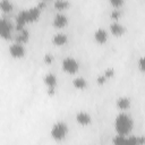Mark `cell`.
Masks as SVG:
<instances>
[{
  "instance_id": "1",
  "label": "cell",
  "mask_w": 145,
  "mask_h": 145,
  "mask_svg": "<svg viewBox=\"0 0 145 145\" xmlns=\"http://www.w3.org/2000/svg\"><path fill=\"white\" fill-rule=\"evenodd\" d=\"M40 14H41V8L37 5L29 9L20 10L16 16V28L17 29L23 28L27 23L36 20L40 17Z\"/></svg>"
},
{
  "instance_id": "2",
  "label": "cell",
  "mask_w": 145,
  "mask_h": 145,
  "mask_svg": "<svg viewBox=\"0 0 145 145\" xmlns=\"http://www.w3.org/2000/svg\"><path fill=\"white\" fill-rule=\"evenodd\" d=\"M133 126H134L133 118L128 113L120 112L117 114L114 119V128L118 135H123V136L129 135V133L133 129Z\"/></svg>"
},
{
  "instance_id": "3",
  "label": "cell",
  "mask_w": 145,
  "mask_h": 145,
  "mask_svg": "<svg viewBox=\"0 0 145 145\" xmlns=\"http://www.w3.org/2000/svg\"><path fill=\"white\" fill-rule=\"evenodd\" d=\"M113 145H144L145 137L144 136H123V135H116L112 138Z\"/></svg>"
},
{
  "instance_id": "4",
  "label": "cell",
  "mask_w": 145,
  "mask_h": 145,
  "mask_svg": "<svg viewBox=\"0 0 145 145\" xmlns=\"http://www.w3.org/2000/svg\"><path fill=\"white\" fill-rule=\"evenodd\" d=\"M67 133H68V126L63 121H57L56 123L52 125L51 130H50L51 137L54 140H61V139H63L66 137Z\"/></svg>"
},
{
  "instance_id": "5",
  "label": "cell",
  "mask_w": 145,
  "mask_h": 145,
  "mask_svg": "<svg viewBox=\"0 0 145 145\" xmlns=\"http://www.w3.org/2000/svg\"><path fill=\"white\" fill-rule=\"evenodd\" d=\"M12 29H14V24L11 23V20H9L6 17H2L0 19V35H1V37L5 40H9L11 37Z\"/></svg>"
},
{
  "instance_id": "6",
  "label": "cell",
  "mask_w": 145,
  "mask_h": 145,
  "mask_svg": "<svg viewBox=\"0 0 145 145\" xmlns=\"http://www.w3.org/2000/svg\"><path fill=\"white\" fill-rule=\"evenodd\" d=\"M61 67H62V69H63L67 74L72 75V74H76V72L78 71V69H79V63H78V61H77L75 58H72V57H67V58H65V59L62 60Z\"/></svg>"
},
{
  "instance_id": "7",
  "label": "cell",
  "mask_w": 145,
  "mask_h": 145,
  "mask_svg": "<svg viewBox=\"0 0 145 145\" xmlns=\"http://www.w3.org/2000/svg\"><path fill=\"white\" fill-rule=\"evenodd\" d=\"M44 80V84L46 85V88H48V94L49 95H53L54 92H56V88H57V76L52 72H49L44 76L43 78Z\"/></svg>"
},
{
  "instance_id": "8",
  "label": "cell",
  "mask_w": 145,
  "mask_h": 145,
  "mask_svg": "<svg viewBox=\"0 0 145 145\" xmlns=\"http://www.w3.org/2000/svg\"><path fill=\"white\" fill-rule=\"evenodd\" d=\"M9 53L12 58H23L25 56V46L24 44L22 43H12L10 46H9Z\"/></svg>"
},
{
  "instance_id": "9",
  "label": "cell",
  "mask_w": 145,
  "mask_h": 145,
  "mask_svg": "<svg viewBox=\"0 0 145 145\" xmlns=\"http://www.w3.org/2000/svg\"><path fill=\"white\" fill-rule=\"evenodd\" d=\"M68 23V17L63 14V12H57L53 17V20H52V25L57 28H62L67 25Z\"/></svg>"
},
{
  "instance_id": "10",
  "label": "cell",
  "mask_w": 145,
  "mask_h": 145,
  "mask_svg": "<svg viewBox=\"0 0 145 145\" xmlns=\"http://www.w3.org/2000/svg\"><path fill=\"white\" fill-rule=\"evenodd\" d=\"M94 40L99 43V44H103L106 42L108 40V31L105 28H102V27H99L95 32H94Z\"/></svg>"
},
{
  "instance_id": "11",
  "label": "cell",
  "mask_w": 145,
  "mask_h": 145,
  "mask_svg": "<svg viewBox=\"0 0 145 145\" xmlns=\"http://www.w3.org/2000/svg\"><path fill=\"white\" fill-rule=\"evenodd\" d=\"M17 31H18V33H17L16 36H15V41H16L17 43H22V44L26 43V42L28 41V36H29L28 29L25 28V27H23V28H19V29H17Z\"/></svg>"
},
{
  "instance_id": "12",
  "label": "cell",
  "mask_w": 145,
  "mask_h": 145,
  "mask_svg": "<svg viewBox=\"0 0 145 145\" xmlns=\"http://www.w3.org/2000/svg\"><path fill=\"white\" fill-rule=\"evenodd\" d=\"M125 31H126L125 26L122 24H120L118 20L110 24V32H111V34H113L116 36H121L125 33Z\"/></svg>"
},
{
  "instance_id": "13",
  "label": "cell",
  "mask_w": 145,
  "mask_h": 145,
  "mask_svg": "<svg viewBox=\"0 0 145 145\" xmlns=\"http://www.w3.org/2000/svg\"><path fill=\"white\" fill-rule=\"evenodd\" d=\"M76 121L82 126H87L91 123V116L85 111H79L76 114Z\"/></svg>"
},
{
  "instance_id": "14",
  "label": "cell",
  "mask_w": 145,
  "mask_h": 145,
  "mask_svg": "<svg viewBox=\"0 0 145 145\" xmlns=\"http://www.w3.org/2000/svg\"><path fill=\"white\" fill-rule=\"evenodd\" d=\"M67 42H68V36L65 33H57V34H54L52 36V43L56 44V45H58V46L63 45Z\"/></svg>"
},
{
  "instance_id": "15",
  "label": "cell",
  "mask_w": 145,
  "mask_h": 145,
  "mask_svg": "<svg viewBox=\"0 0 145 145\" xmlns=\"http://www.w3.org/2000/svg\"><path fill=\"white\" fill-rule=\"evenodd\" d=\"M116 103H117V106L120 110L125 111V110H127L130 106V99L127 97V96H120V97L117 99V102Z\"/></svg>"
},
{
  "instance_id": "16",
  "label": "cell",
  "mask_w": 145,
  "mask_h": 145,
  "mask_svg": "<svg viewBox=\"0 0 145 145\" xmlns=\"http://www.w3.org/2000/svg\"><path fill=\"white\" fill-rule=\"evenodd\" d=\"M72 85H74V87H76L78 89H84L87 86V82L84 77H76L72 80Z\"/></svg>"
},
{
  "instance_id": "17",
  "label": "cell",
  "mask_w": 145,
  "mask_h": 145,
  "mask_svg": "<svg viewBox=\"0 0 145 145\" xmlns=\"http://www.w3.org/2000/svg\"><path fill=\"white\" fill-rule=\"evenodd\" d=\"M0 8H1V10L5 11V12L11 11V10H12V2L9 1V0H1V1H0Z\"/></svg>"
},
{
  "instance_id": "18",
  "label": "cell",
  "mask_w": 145,
  "mask_h": 145,
  "mask_svg": "<svg viewBox=\"0 0 145 145\" xmlns=\"http://www.w3.org/2000/svg\"><path fill=\"white\" fill-rule=\"evenodd\" d=\"M68 6H69V1H67V0H57V1H54V7L58 10H63Z\"/></svg>"
},
{
  "instance_id": "19",
  "label": "cell",
  "mask_w": 145,
  "mask_h": 145,
  "mask_svg": "<svg viewBox=\"0 0 145 145\" xmlns=\"http://www.w3.org/2000/svg\"><path fill=\"white\" fill-rule=\"evenodd\" d=\"M137 66H138V69L139 71H142L143 74H145V56L140 57L137 61Z\"/></svg>"
},
{
  "instance_id": "20",
  "label": "cell",
  "mask_w": 145,
  "mask_h": 145,
  "mask_svg": "<svg viewBox=\"0 0 145 145\" xmlns=\"http://www.w3.org/2000/svg\"><path fill=\"white\" fill-rule=\"evenodd\" d=\"M120 15H121V10L119 8H114V9H112V11L110 14V17L117 22V19L120 17Z\"/></svg>"
},
{
  "instance_id": "21",
  "label": "cell",
  "mask_w": 145,
  "mask_h": 145,
  "mask_svg": "<svg viewBox=\"0 0 145 145\" xmlns=\"http://www.w3.org/2000/svg\"><path fill=\"white\" fill-rule=\"evenodd\" d=\"M123 3L122 0H111L110 1V5L113 7V8H120V6Z\"/></svg>"
},
{
  "instance_id": "22",
  "label": "cell",
  "mask_w": 145,
  "mask_h": 145,
  "mask_svg": "<svg viewBox=\"0 0 145 145\" xmlns=\"http://www.w3.org/2000/svg\"><path fill=\"white\" fill-rule=\"evenodd\" d=\"M103 75H104V76L106 77V79H108V78H110V77H112V76L114 75V70H113L112 68H108V69L103 72Z\"/></svg>"
},
{
  "instance_id": "23",
  "label": "cell",
  "mask_w": 145,
  "mask_h": 145,
  "mask_svg": "<svg viewBox=\"0 0 145 145\" xmlns=\"http://www.w3.org/2000/svg\"><path fill=\"white\" fill-rule=\"evenodd\" d=\"M105 80H106V77L102 74V75H100L97 78H96V82H97V84L99 85H102V84H104L105 83Z\"/></svg>"
},
{
  "instance_id": "24",
  "label": "cell",
  "mask_w": 145,
  "mask_h": 145,
  "mask_svg": "<svg viewBox=\"0 0 145 145\" xmlns=\"http://www.w3.org/2000/svg\"><path fill=\"white\" fill-rule=\"evenodd\" d=\"M52 60H53V57H52L51 53H46V54L44 56V62H45V63H51Z\"/></svg>"
}]
</instances>
